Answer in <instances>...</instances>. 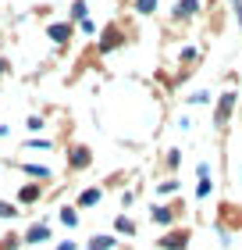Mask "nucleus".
Instances as JSON below:
<instances>
[{
    "label": "nucleus",
    "instance_id": "obj_1",
    "mask_svg": "<svg viewBox=\"0 0 242 250\" xmlns=\"http://www.w3.org/2000/svg\"><path fill=\"white\" fill-rule=\"evenodd\" d=\"M189 240H192L189 229H168L157 240V250H189Z\"/></svg>",
    "mask_w": 242,
    "mask_h": 250
},
{
    "label": "nucleus",
    "instance_id": "obj_2",
    "mask_svg": "<svg viewBox=\"0 0 242 250\" xmlns=\"http://www.w3.org/2000/svg\"><path fill=\"white\" fill-rule=\"evenodd\" d=\"M232 111H235V89H228V93L217 100V107H214V129H224L228 118H232Z\"/></svg>",
    "mask_w": 242,
    "mask_h": 250
},
{
    "label": "nucleus",
    "instance_id": "obj_3",
    "mask_svg": "<svg viewBox=\"0 0 242 250\" xmlns=\"http://www.w3.org/2000/svg\"><path fill=\"white\" fill-rule=\"evenodd\" d=\"M149 218H153V225H160V229H171L178 218V208L175 204H153L149 208Z\"/></svg>",
    "mask_w": 242,
    "mask_h": 250
},
{
    "label": "nucleus",
    "instance_id": "obj_4",
    "mask_svg": "<svg viewBox=\"0 0 242 250\" xmlns=\"http://www.w3.org/2000/svg\"><path fill=\"white\" fill-rule=\"evenodd\" d=\"M121 43H125V36H121V29H118V25H107V29H103V36H100V50H103V54L118 50Z\"/></svg>",
    "mask_w": 242,
    "mask_h": 250
},
{
    "label": "nucleus",
    "instance_id": "obj_5",
    "mask_svg": "<svg viewBox=\"0 0 242 250\" xmlns=\"http://www.w3.org/2000/svg\"><path fill=\"white\" fill-rule=\"evenodd\" d=\"M68 165H72L75 172L78 168H89L93 165V150H89V146H72V150H68Z\"/></svg>",
    "mask_w": 242,
    "mask_h": 250
},
{
    "label": "nucleus",
    "instance_id": "obj_6",
    "mask_svg": "<svg viewBox=\"0 0 242 250\" xmlns=\"http://www.w3.org/2000/svg\"><path fill=\"white\" fill-rule=\"evenodd\" d=\"M196 11H200V0H178L171 15H175V21H189V18L196 15Z\"/></svg>",
    "mask_w": 242,
    "mask_h": 250
},
{
    "label": "nucleus",
    "instance_id": "obj_7",
    "mask_svg": "<svg viewBox=\"0 0 242 250\" xmlns=\"http://www.w3.org/2000/svg\"><path fill=\"white\" fill-rule=\"evenodd\" d=\"M118 247V236L114 232H100V236H93V240L86 243V250H114Z\"/></svg>",
    "mask_w": 242,
    "mask_h": 250
},
{
    "label": "nucleus",
    "instance_id": "obj_8",
    "mask_svg": "<svg viewBox=\"0 0 242 250\" xmlns=\"http://www.w3.org/2000/svg\"><path fill=\"white\" fill-rule=\"evenodd\" d=\"M100 200H103V189L100 186H89V189L78 193V208H96Z\"/></svg>",
    "mask_w": 242,
    "mask_h": 250
},
{
    "label": "nucleus",
    "instance_id": "obj_9",
    "mask_svg": "<svg viewBox=\"0 0 242 250\" xmlns=\"http://www.w3.org/2000/svg\"><path fill=\"white\" fill-rule=\"evenodd\" d=\"M114 232H118V236H135V232H139V225H135L129 214H118V218H114Z\"/></svg>",
    "mask_w": 242,
    "mask_h": 250
},
{
    "label": "nucleus",
    "instance_id": "obj_10",
    "mask_svg": "<svg viewBox=\"0 0 242 250\" xmlns=\"http://www.w3.org/2000/svg\"><path fill=\"white\" fill-rule=\"evenodd\" d=\"M47 36H50L54 43H68V40H72V25L57 21V25H50V29H47Z\"/></svg>",
    "mask_w": 242,
    "mask_h": 250
},
{
    "label": "nucleus",
    "instance_id": "obj_11",
    "mask_svg": "<svg viewBox=\"0 0 242 250\" xmlns=\"http://www.w3.org/2000/svg\"><path fill=\"white\" fill-rule=\"evenodd\" d=\"M43 240H50V225H32L25 232V243H43Z\"/></svg>",
    "mask_w": 242,
    "mask_h": 250
},
{
    "label": "nucleus",
    "instance_id": "obj_12",
    "mask_svg": "<svg viewBox=\"0 0 242 250\" xmlns=\"http://www.w3.org/2000/svg\"><path fill=\"white\" fill-rule=\"evenodd\" d=\"M39 193H43V189H39L36 183H29V186H21L18 200H21V204H36V200H39Z\"/></svg>",
    "mask_w": 242,
    "mask_h": 250
},
{
    "label": "nucleus",
    "instance_id": "obj_13",
    "mask_svg": "<svg viewBox=\"0 0 242 250\" xmlns=\"http://www.w3.org/2000/svg\"><path fill=\"white\" fill-rule=\"evenodd\" d=\"M175 193H178V179H175V175L164 179V183L157 186V197H175Z\"/></svg>",
    "mask_w": 242,
    "mask_h": 250
},
{
    "label": "nucleus",
    "instance_id": "obj_14",
    "mask_svg": "<svg viewBox=\"0 0 242 250\" xmlns=\"http://www.w3.org/2000/svg\"><path fill=\"white\" fill-rule=\"evenodd\" d=\"M61 225L75 229V225H78V208H61Z\"/></svg>",
    "mask_w": 242,
    "mask_h": 250
},
{
    "label": "nucleus",
    "instance_id": "obj_15",
    "mask_svg": "<svg viewBox=\"0 0 242 250\" xmlns=\"http://www.w3.org/2000/svg\"><path fill=\"white\" fill-rule=\"evenodd\" d=\"M178 161H182V150H178V146H171V150L164 154V168H168V172H175Z\"/></svg>",
    "mask_w": 242,
    "mask_h": 250
},
{
    "label": "nucleus",
    "instance_id": "obj_16",
    "mask_svg": "<svg viewBox=\"0 0 242 250\" xmlns=\"http://www.w3.org/2000/svg\"><path fill=\"white\" fill-rule=\"evenodd\" d=\"M32 179H50V168H43V165H21Z\"/></svg>",
    "mask_w": 242,
    "mask_h": 250
},
{
    "label": "nucleus",
    "instance_id": "obj_17",
    "mask_svg": "<svg viewBox=\"0 0 242 250\" xmlns=\"http://www.w3.org/2000/svg\"><path fill=\"white\" fill-rule=\"evenodd\" d=\"M210 189H214L210 179H200V186H196V200H206V197H210Z\"/></svg>",
    "mask_w": 242,
    "mask_h": 250
},
{
    "label": "nucleus",
    "instance_id": "obj_18",
    "mask_svg": "<svg viewBox=\"0 0 242 250\" xmlns=\"http://www.w3.org/2000/svg\"><path fill=\"white\" fill-rule=\"evenodd\" d=\"M72 21H86V0H75L72 4Z\"/></svg>",
    "mask_w": 242,
    "mask_h": 250
},
{
    "label": "nucleus",
    "instance_id": "obj_19",
    "mask_svg": "<svg viewBox=\"0 0 242 250\" xmlns=\"http://www.w3.org/2000/svg\"><path fill=\"white\" fill-rule=\"evenodd\" d=\"M135 11H139V15H153V11H157V0H135Z\"/></svg>",
    "mask_w": 242,
    "mask_h": 250
},
{
    "label": "nucleus",
    "instance_id": "obj_20",
    "mask_svg": "<svg viewBox=\"0 0 242 250\" xmlns=\"http://www.w3.org/2000/svg\"><path fill=\"white\" fill-rule=\"evenodd\" d=\"M15 214H18V208H15V204L0 200V218H15Z\"/></svg>",
    "mask_w": 242,
    "mask_h": 250
},
{
    "label": "nucleus",
    "instance_id": "obj_21",
    "mask_svg": "<svg viewBox=\"0 0 242 250\" xmlns=\"http://www.w3.org/2000/svg\"><path fill=\"white\" fill-rule=\"evenodd\" d=\"M206 100H210V93H206V89H196V93L189 97V104H206Z\"/></svg>",
    "mask_w": 242,
    "mask_h": 250
},
{
    "label": "nucleus",
    "instance_id": "obj_22",
    "mask_svg": "<svg viewBox=\"0 0 242 250\" xmlns=\"http://www.w3.org/2000/svg\"><path fill=\"white\" fill-rule=\"evenodd\" d=\"M25 146H36V150H47V146H54V143H50V140H29Z\"/></svg>",
    "mask_w": 242,
    "mask_h": 250
},
{
    "label": "nucleus",
    "instance_id": "obj_23",
    "mask_svg": "<svg viewBox=\"0 0 242 250\" xmlns=\"http://www.w3.org/2000/svg\"><path fill=\"white\" fill-rule=\"evenodd\" d=\"M196 175H200V179H210V165H206V161L196 165Z\"/></svg>",
    "mask_w": 242,
    "mask_h": 250
},
{
    "label": "nucleus",
    "instance_id": "obj_24",
    "mask_svg": "<svg viewBox=\"0 0 242 250\" xmlns=\"http://www.w3.org/2000/svg\"><path fill=\"white\" fill-rule=\"evenodd\" d=\"M121 204H125V208H132V204H135V193L125 189V193H121Z\"/></svg>",
    "mask_w": 242,
    "mask_h": 250
},
{
    "label": "nucleus",
    "instance_id": "obj_25",
    "mask_svg": "<svg viewBox=\"0 0 242 250\" xmlns=\"http://www.w3.org/2000/svg\"><path fill=\"white\" fill-rule=\"evenodd\" d=\"M232 11H235V18H239V29H242V0H232Z\"/></svg>",
    "mask_w": 242,
    "mask_h": 250
},
{
    "label": "nucleus",
    "instance_id": "obj_26",
    "mask_svg": "<svg viewBox=\"0 0 242 250\" xmlns=\"http://www.w3.org/2000/svg\"><path fill=\"white\" fill-rule=\"evenodd\" d=\"M57 250H78V243H72V240H64V243H57Z\"/></svg>",
    "mask_w": 242,
    "mask_h": 250
},
{
    "label": "nucleus",
    "instance_id": "obj_27",
    "mask_svg": "<svg viewBox=\"0 0 242 250\" xmlns=\"http://www.w3.org/2000/svg\"><path fill=\"white\" fill-rule=\"evenodd\" d=\"M0 136H7V125H0Z\"/></svg>",
    "mask_w": 242,
    "mask_h": 250
}]
</instances>
